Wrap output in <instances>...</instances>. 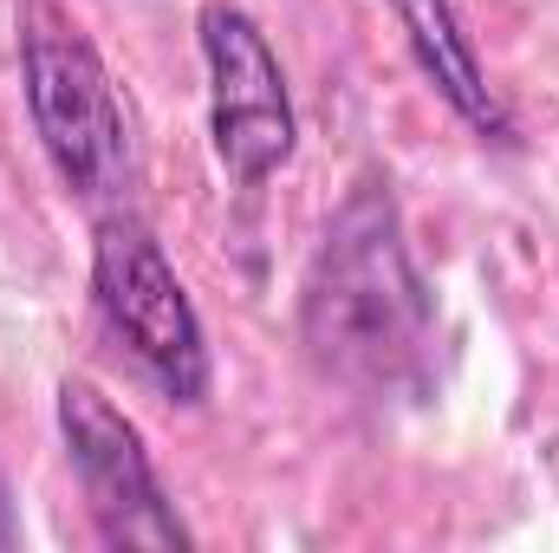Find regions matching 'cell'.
Returning <instances> with one entry per match:
<instances>
[{
    "label": "cell",
    "mask_w": 559,
    "mask_h": 553,
    "mask_svg": "<svg viewBox=\"0 0 559 553\" xmlns=\"http://www.w3.org/2000/svg\"><path fill=\"white\" fill-rule=\"evenodd\" d=\"M306 358L358 398H417L436 378V293L384 176H358L299 280Z\"/></svg>",
    "instance_id": "cell-1"
},
{
    "label": "cell",
    "mask_w": 559,
    "mask_h": 553,
    "mask_svg": "<svg viewBox=\"0 0 559 553\" xmlns=\"http://www.w3.org/2000/svg\"><path fill=\"white\" fill-rule=\"evenodd\" d=\"M92 299L111 326V339L138 358V372L169 398V404H202L215 385L209 332L176 280L163 242L143 228L138 215H105L92 242Z\"/></svg>",
    "instance_id": "cell-3"
},
{
    "label": "cell",
    "mask_w": 559,
    "mask_h": 553,
    "mask_svg": "<svg viewBox=\"0 0 559 553\" xmlns=\"http://www.w3.org/2000/svg\"><path fill=\"white\" fill-rule=\"evenodd\" d=\"M20 85H26V111L46 163L59 169V183L79 202H111L131 183V118L124 98L111 85V66L98 59V46L33 7L20 26Z\"/></svg>",
    "instance_id": "cell-2"
},
{
    "label": "cell",
    "mask_w": 559,
    "mask_h": 553,
    "mask_svg": "<svg viewBox=\"0 0 559 553\" xmlns=\"http://www.w3.org/2000/svg\"><path fill=\"white\" fill-rule=\"evenodd\" d=\"M20 541V521H13V495H7V475H0V548Z\"/></svg>",
    "instance_id": "cell-7"
},
{
    "label": "cell",
    "mask_w": 559,
    "mask_h": 553,
    "mask_svg": "<svg viewBox=\"0 0 559 553\" xmlns=\"http://www.w3.org/2000/svg\"><path fill=\"white\" fill-rule=\"evenodd\" d=\"M391 13H397L404 39H411V52H417L423 79L436 85V98H442L468 131H481V138H514V118H508V105L495 98V85H488V72H481V59H475V46H468V33H462V20H455V0H391Z\"/></svg>",
    "instance_id": "cell-6"
},
{
    "label": "cell",
    "mask_w": 559,
    "mask_h": 553,
    "mask_svg": "<svg viewBox=\"0 0 559 553\" xmlns=\"http://www.w3.org/2000/svg\"><path fill=\"white\" fill-rule=\"evenodd\" d=\"M202 66H209V138H215V156L241 189H261L274 169H286V156L299 143V118H293L280 52L254 26V13L215 0V7H202Z\"/></svg>",
    "instance_id": "cell-5"
},
{
    "label": "cell",
    "mask_w": 559,
    "mask_h": 553,
    "mask_svg": "<svg viewBox=\"0 0 559 553\" xmlns=\"http://www.w3.org/2000/svg\"><path fill=\"white\" fill-rule=\"evenodd\" d=\"M59 436L105 548H189V528L143 449V430L92 378L59 385Z\"/></svg>",
    "instance_id": "cell-4"
}]
</instances>
